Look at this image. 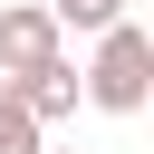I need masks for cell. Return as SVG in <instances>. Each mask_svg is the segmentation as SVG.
Wrapping results in <instances>:
<instances>
[{
  "instance_id": "obj_1",
  "label": "cell",
  "mask_w": 154,
  "mask_h": 154,
  "mask_svg": "<svg viewBox=\"0 0 154 154\" xmlns=\"http://www.w3.org/2000/svg\"><path fill=\"white\" fill-rule=\"evenodd\" d=\"M106 116H144V96H154V38L135 29V19H106L96 29V67L77 77Z\"/></svg>"
},
{
  "instance_id": "obj_2",
  "label": "cell",
  "mask_w": 154,
  "mask_h": 154,
  "mask_svg": "<svg viewBox=\"0 0 154 154\" xmlns=\"http://www.w3.org/2000/svg\"><path fill=\"white\" fill-rule=\"evenodd\" d=\"M38 58H58V19H48V0H10L0 10V77H19Z\"/></svg>"
},
{
  "instance_id": "obj_3",
  "label": "cell",
  "mask_w": 154,
  "mask_h": 154,
  "mask_svg": "<svg viewBox=\"0 0 154 154\" xmlns=\"http://www.w3.org/2000/svg\"><path fill=\"white\" fill-rule=\"evenodd\" d=\"M10 96H19L38 125H58V116H77V96H87V87H77V67H67V48H58V58L19 67V77H10Z\"/></svg>"
},
{
  "instance_id": "obj_4",
  "label": "cell",
  "mask_w": 154,
  "mask_h": 154,
  "mask_svg": "<svg viewBox=\"0 0 154 154\" xmlns=\"http://www.w3.org/2000/svg\"><path fill=\"white\" fill-rule=\"evenodd\" d=\"M0 154H38V116L10 96V77H0Z\"/></svg>"
},
{
  "instance_id": "obj_5",
  "label": "cell",
  "mask_w": 154,
  "mask_h": 154,
  "mask_svg": "<svg viewBox=\"0 0 154 154\" xmlns=\"http://www.w3.org/2000/svg\"><path fill=\"white\" fill-rule=\"evenodd\" d=\"M48 19H58V29H87V38H96L106 19H125V0H48Z\"/></svg>"
},
{
  "instance_id": "obj_6",
  "label": "cell",
  "mask_w": 154,
  "mask_h": 154,
  "mask_svg": "<svg viewBox=\"0 0 154 154\" xmlns=\"http://www.w3.org/2000/svg\"><path fill=\"white\" fill-rule=\"evenodd\" d=\"M38 154H48V144H38Z\"/></svg>"
}]
</instances>
